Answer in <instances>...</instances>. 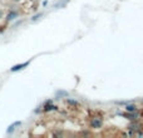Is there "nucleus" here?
Masks as SVG:
<instances>
[{
	"instance_id": "6e6552de",
	"label": "nucleus",
	"mask_w": 143,
	"mask_h": 138,
	"mask_svg": "<svg viewBox=\"0 0 143 138\" xmlns=\"http://www.w3.org/2000/svg\"><path fill=\"white\" fill-rule=\"evenodd\" d=\"M42 16H43V13H38V14L34 15V16H33V18H31L30 20H31V22H36V20H39V19H40Z\"/></svg>"
},
{
	"instance_id": "9d476101",
	"label": "nucleus",
	"mask_w": 143,
	"mask_h": 138,
	"mask_svg": "<svg viewBox=\"0 0 143 138\" xmlns=\"http://www.w3.org/2000/svg\"><path fill=\"white\" fill-rule=\"evenodd\" d=\"M42 107H38V109H35V110H34V113H39V112H40V110H42Z\"/></svg>"
},
{
	"instance_id": "ddd939ff",
	"label": "nucleus",
	"mask_w": 143,
	"mask_h": 138,
	"mask_svg": "<svg viewBox=\"0 0 143 138\" xmlns=\"http://www.w3.org/2000/svg\"><path fill=\"white\" fill-rule=\"evenodd\" d=\"M1 16H3V11L0 10V18H1Z\"/></svg>"
},
{
	"instance_id": "7ed1b4c3",
	"label": "nucleus",
	"mask_w": 143,
	"mask_h": 138,
	"mask_svg": "<svg viewBox=\"0 0 143 138\" xmlns=\"http://www.w3.org/2000/svg\"><path fill=\"white\" fill-rule=\"evenodd\" d=\"M102 124H103V121H102V118H99V117H95V118H93L90 121V127L92 128H100Z\"/></svg>"
},
{
	"instance_id": "f257e3e1",
	"label": "nucleus",
	"mask_w": 143,
	"mask_h": 138,
	"mask_svg": "<svg viewBox=\"0 0 143 138\" xmlns=\"http://www.w3.org/2000/svg\"><path fill=\"white\" fill-rule=\"evenodd\" d=\"M30 64V60H27V62H24V63H20V64H15L10 68V72L11 73H15V72H19V70H23L24 68H27V67Z\"/></svg>"
},
{
	"instance_id": "20e7f679",
	"label": "nucleus",
	"mask_w": 143,
	"mask_h": 138,
	"mask_svg": "<svg viewBox=\"0 0 143 138\" xmlns=\"http://www.w3.org/2000/svg\"><path fill=\"white\" fill-rule=\"evenodd\" d=\"M20 126H22V122H20V121H16V122H14V123H11L9 127H8L6 133L8 134H13L14 131L16 129V127H20Z\"/></svg>"
},
{
	"instance_id": "f8f14e48",
	"label": "nucleus",
	"mask_w": 143,
	"mask_h": 138,
	"mask_svg": "<svg viewBox=\"0 0 143 138\" xmlns=\"http://www.w3.org/2000/svg\"><path fill=\"white\" fill-rule=\"evenodd\" d=\"M54 136H62V133H60V132H57V133H54Z\"/></svg>"
},
{
	"instance_id": "423d86ee",
	"label": "nucleus",
	"mask_w": 143,
	"mask_h": 138,
	"mask_svg": "<svg viewBox=\"0 0 143 138\" xmlns=\"http://www.w3.org/2000/svg\"><path fill=\"white\" fill-rule=\"evenodd\" d=\"M126 110H127L128 113H134V112L137 110V107L134 106V104H129V106L126 107Z\"/></svg>"
},
{
	"instance_id": "1a4fd4ad",
	"label": "nucleus",
	"mask_w": 143,
	"mask_h": 138,
	"mask_svg": "<svg viewBox=\"0 0 143 138\" xmlns=\"http://www.w3.org/2000/svg\"><path fill=\"white\" fill-rule=\"evenodd\" d=\"M129 129H132V131L133 129H138V124H131L129 126Z\"/></svg>"
},
{
	"instance_id": "39448f33",
	"label": "nucleus",
	"mask_w": 143,
	"mask_h": 138,
	"mask_svg": "<svg viewBox=\"0 0 143 138\" xmlns=\"http://www.w3.org/2000/svg\"><path fill=\"white\" fill-rule=\"evenodd\" d=\"M18 16H19V13H18L16 10H10L6 15V22H13Z\"/></svg>"
},
{
	"instance_id": "9b49d317",
	"label": "nucleus",
	"mask_w": 143,
	"mask_h": 138,
	"mask_svg": "<svg viewBox=\"0 0 143 138\" xmlns=\"http://www.w3.org/2000/svg\"><path fill=\"white\" fill-rule=\"evenodd\" d=\"M47 4H48V0H44V1H43V6H45Z\"/></svg>"
},
{
	"instance_id": "4468645a",
	"label": "nucleus",
	"mask_w": 143,
	"mask_h": 138,
	"mask_svg": "<svg viewBox=\"0 0 143 138\" xmlns=\"http://www.w3.org/2000/svg\"><path fill=\"white\" fill-rule=\"evenodd\" d=\"M13 1H20V0H13Z\"/></svg>"
},
{
	"instance_id": "0eeeda50",
	"label": "nucleus",
	"mask_w": 143,
	"mask_h": 138,
	"mask_svg": "<svg viewBox=\"0 0 143 138\" xmlns=\"http://www.w3.org/2000/svg\"><path fill=\"white\" fill-rule=\"evenodd\" d=\"M65 102L68 103L69 106H78V104H79L77 101H74V99H70V98H67V101H65Z\"/></svg>"
},
{
	"instance_id": "f03ea898",
	"label": "nucleus",
	"mask_w": 143,
	"mask_h": 138,
	"mask_svg": "<svg viewBox=\"0 0 143 138\" xmlns=\"http://www.w3.org/2000/svg\"><path fill=\"white\" fill-rule=\"evenodd\" d=\"M43 110L45 113H48V112H51V110H58V107L53 104V99H48L45 102V106L43 107Z\"/></svg>"
}]
</instances>
